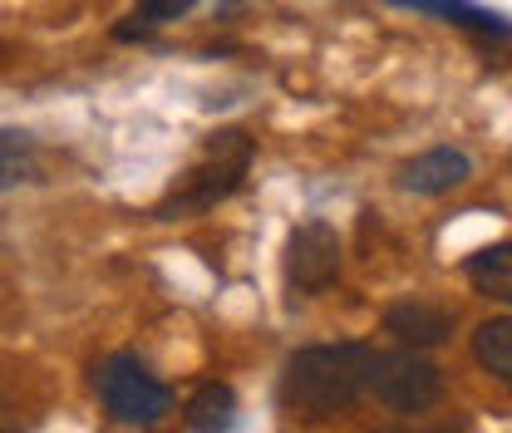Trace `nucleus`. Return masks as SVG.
Listing matches in <instances>:
<instances>
[{
    "label": "nucleus",
    "mask_w": 512,
    "mask_h": 433,
    "mask_svg": "<svg viewBox=\"0 0 512 433\" xmlns=\"http://www.w3.org/2000/svg\"><path fill=\"white\" fill-rule=\"evenodd\" d=\"M375 345L365 340H335V345H306L286 360L276 399L281 409L301 419H330L345 414L360 394H370V370H375Z\"/></svg>",
    "instance_id": "nucleus-1"
},
{
    "label": "nucleus",
    "mask_w": 512,
    "mask_h": 433,
    "mask_svg": "<svg viewBox=\"0 0 512 433\" xmlns=\"http://www.w3.org/2000/svg\"><path fill=\"white\" fill-rule=\"evenodd\" d=\"M252 158H256V138H247L242 128L212 133V138L202 143L197 163L183 173V183L158 202L153 217H158V222H178V217H192V212H212L217 202H227V197L242 187Z\"/></svg>",
    "instance_id": "nucleus-2"
},
{
    "label": "nucleus",
    "mask_w": 512,
    "mask_h": 433,
    "mask_svg": "<svg viewBox=\"0 0 512 433\" xmlns=\"http://www.w3.org/2000/svg\"><path fill=\"white\" fill-rule=\"evenodd\" d=\"M94 394L104 399V409L119 424H133V429H153V424H163L173 414V389L148 370L133 350H119V355L99 360Z\"/></svg>",
    "instance_id": "nucleus-3"
},
{
    "label": "nucleus",
    "mask_w": 512,
    "mask_h": 433,
    "mask_svg": "<svg viewBox=\"0 0 512 433\" xmlns=\"http://www.w3.org/2000/svg\"><path fill=\"white\" fill-rule=\"evenodd\" d=\"M370 389L394 414H429L444 399V370L424 350H394V355H375Z\"/></svg>",
    "instance_id": "nucleus-4"
},
{
    "label": "nucleus",
    "mask_w": 512,
    "mask_h": 433,
    "mask_svg": "<svg viewBox=\"0 0 512 433\" xmlns=\"http://www.w3.org/2000/svg\"><path fill=\"white\" fill-rule=\"evenodd\" d=\"M340 281V237L330 222H301L286 237V286L296 296H320Z\"/></svg>",
    "instance_id": "nucleus-5"
},
{
    "label": "nucleus",
    "mask_w": 512,
    "mask_h": 433,
    "mask_svg": "<svg viewBox=\"0 0 512 433\" xmlns=\"http://www.w3.org/2000/svg\"><path fill=\"white\" fill-rule=\"evenodd\" d=\"M384 330L404 350H434L453 335V310H444L439 301H424V296H404L384 310Z\"/></svg>",
    "instance_id": "nucleus-6"
},
{
    "label": "nucleus",
    "mask_w": 512,
    "mask_h": 433,
    "mask_svg": "<svg viewBox=\"0 0 512 433\" xmlns=\"http://www.w3.org/2000/svg\"><path fill=\"white\" fill-rule=\"evenodd\" d=\"M473 178V158L463 153V148H429V153H419V158H409L404 168H399V183L409 187V192H419V197H444L453 187H463Z\"/></svg>",
    "instance_id": "nucleus-7"
},
{
    "label": "nucleus",
    "mask_w": 512,
    "mask_h": 433,
    "mask_svg": "<svg viewBox=\"0 0 512 433\" xmlns=\"http://www.w3.org/2000/svg\"><path fill=\"white\" fill-rule=\"evenodd\" d=\"M399 10H424V15H439L448 25H463V30H478V35H493V40H508V20L498 10H483L473 0H394Z\"/></svg>",
    "instance_id": "nucleus-8"
},
{
    "label": "nucleus",
    "mask_w": 512,
    "mask_h": 433,
    "mask_svg": "<svg viewBox=\"0 0 512 433\" xmlns=\"http://www.w3.org/2000/svg\"><path fill=\"white\" fill-rule=\"evenodd\" d=\"M463 271H468V281H473L478 296H488V301H508L512 296V247L508 242H493V247L473 251V256L463 261Z\"/></svg>",
    "instance_id": "nucleus-9"
},
{
    "label": "nucleus",
    "mask_w": 512,
    "mask_h": 433,
    "mask_svg": "<svg viewBox=\"0 0 512 433\" xmlns=\"http://www.w3.org/2000/svg\"><path fill=\"white\" fill-rule=\"evenodd\" d=\"M237 424V394L232 384H202L188 399V429L192 433H232Z\"/></svg>",
    "instance_id": "nucleus-10"
},
{
    "label": "nucleus",
    "mask_w": 512,
    "mask_h": 433,
    "mask_svg": "<svg viewBox=\"0 0 512 433\" xmlns=\"http://www.w3.org/2000/svg\"><path fill=\"white\" fill-rule=\"evenodd\" d=\"M45 163H40V148L30 133L20 128H0V192L20 183H40Z\"/></svg>",
    "instance_id": "nucleus-11"
},
{
    "label": "nucleus",
    "mask_w": 512,
    "mask_h": 433,
    "mask_svg": "<svg viewBox=\"0 0 512 433\" xmlns=\"http://www.w3.org/2000/svg\"><path fill=\"white\" fill-rule=\"evenodd\" d=\"M473 360L493 379H503V384L512 379V320L508 315H493V320H483L473 330Z\"/></svg>",
    "instance_id": "nucleus-12"
},
{
    "label": "nucleus",
    "mask_w": 512,
    "mask_h": 433,
    "mask_svg": "<svg viewBox=\"0 0 512 433\" xmlns=\"http://www.w3.org/2000/svg\"><path fill=\"white\" fill-rule=\"evenodd\" d=\"M197 0H138L124 25H114V40H153L168 20H183Z\"/></svg>",
    "instance_id": "nucleus-13"
},
{
    "label": "nucleus",
    "mask_w": 512,
    "mask_h": 433,
    "mask_svg": "<svg viewBox=\"0 0 512 433\" xmlns=\"http://www.w3.org/2000/svg\"><path fill=\"white\" fill-rule=\"evenodd\" d=\"M384 433H453V429H384Z\"/></svg>",
    "instance_id": "nucleus-14"
},
{
    "label": "nucleus",
    "mask_w": 512,
    "mask_h": 433,
    "mask_svg": "<svg viewBox=\"0 0 512 433\" xmlns=\"http://www.w3.org/2000/svg\"><path fill=\"white\" fill-rule=\"evenodd\" d=\"M0 433H15V424L5 419V404H0Z\"/></svg>",
    "instance_id": "nucleus-15"
},
{
    "label": "nucleus",
    "mask_w": 512,
    "mask_h": 433,
    "mask_svg": "<svg viewBox=\"0 0 512 433\" xmlns=\"http://www.w3.org/2000/svg\"><path fill=\"white\" fill-rule=\"evenodd\" d=\"M0 55H5V40H0Z\"/></svg>",
    "instance_id": "nucleus-16"
}]
</instances>
